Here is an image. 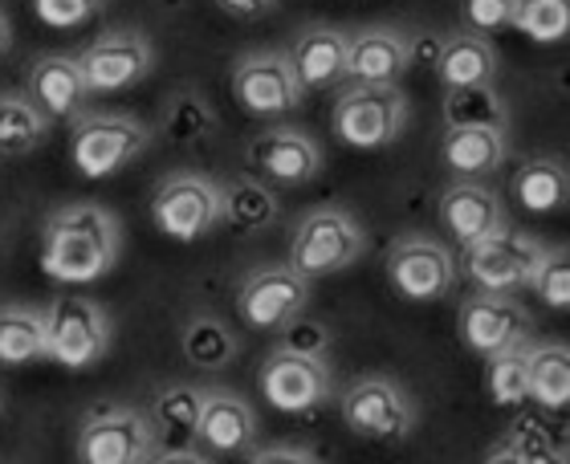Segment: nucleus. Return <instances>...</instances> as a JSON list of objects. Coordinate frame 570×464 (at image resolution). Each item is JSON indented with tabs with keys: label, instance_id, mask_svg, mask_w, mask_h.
Wrapping results in <instances>:
<instances>
[{
	"label": "nucleus",
	"instance_id": "f257e3e1",
	"mask_svg": "<svg viewBox=\"0 0 570 464\" xmlns=\"http://www.w3.org/2000/svg\"><path fill=\"white\" fill-rule=\"evenodd\" d=\"M122 257L119 216L102 204H66L41 228V274L58 286H90Z\"/></svg>",
	"mask_w": 570,
	"mask_h": 464
},
{
	"label": "nucleus",
	"instance_id": "f03ea898",
	"mask_svg": "<svg viewBox=\"0 0 570 464\" xmlns=\"http://www.w3.org/2000/svg\"><path fill=\"white\" fill-rule=\"evenodd\" d=\"M363 253H367V228L338 204H322V208H309L294 225L285 261L302 277L318 282V277H334L363 261Z\"/></svg>",
	"mask_w": 570,
	"mask_h": 464
},
{
	"label": "nucleus",
	"instance_id": "7ed1b4c3",
	"mask_svg": "<svg viewBox=\"0 0 570 464\" xmlns=\"http://www.w3.org/2000/svg\"><path fill=\"white\" fill-rule=\"evenodd\" d=\"M407 115L412 107L400 86L346 82L334 98L331 131L338 135V144L355 147V151H383L404 135Z\"/></svg>",
	"mask_w": 570,
	"mask_h": 464
},
{
	"label": "nucleus",
	"instance_id": "20e7f679",
	"mask_svg": "<svg viewBox=\"0 0 570 464\" xmlns=\"http://www.w3.org/2000/svg\"><path fill=\"white\" fill-rule=\"evenodd\" d=\"M343 424L371 444H400L416 432V399L387 375H363L338 395Z\"/></svg>",
	"mask_w": 570,
	"mask_h": 464
},
{
	"label": "nucleus",
	"instance_id": "39448f33",
	"mask_svg": "<svg viewBox=\"0 0 570 464\" xmlns=\"http://www.w3.org/2000/svg\"><path fill=\"white\" fill-rule=\"evenodd\" d=\"M265 404L282 416H309L334 399V375L326 355H306L294 346L277 343L257 371Z\"/></svg>",
	"mask_w": 570,
	"mask_h": 464
},
{
	"label": "nucleus",
	"instance_id": "423d86ee",
	"mask_svg": "<svg viewBox=\"0 0 570 464\" xmlns=\"http://www.w3.org/2000/svg\"><path fill=\"white\" fill-rule=\"evenodd\" d=\"M159 453V436L147 412L127 404H102L82 419L73 456L78 464H147Z\"/></svg>",
	"mask_w": 570,
	"mask_h": 464
},
{
	"label": "nucleus",
	"instance_id": "0eeeda50",
	"mask_svg": "<svg viewBox=\"0 0 570 464\" xmlns=\"http://www.w3.org/2000/svg\"><path fill=\"white\" fill-rule=\"evenodd\" d=\"M547 245L534 233L522 228H498L485 240H476L469 249H461V269L476 289L485 294H522L534 282V269L542 261Z\"/></svg>",
	"mask_w": 570,
	"mask_h": 464
},
{
	"label": "nucleus",
	"instance_id": "6e6552de",
	"mask_svg": "<svg viewBox=\"0 0 570 464\" xmlns=\"http://www.w3.org/2000/svg\"><path fill=\"white\" fill-rule=\"evenodd\" d=\"M155 144V131H147L131 115H78L70 131V159L78 176L107 179L135 164Z\"/></svg>",
	"mask_w": 570,
	"mask_h": 464
},
{
	"label": "nucleus",
	"instance_id": "1a4fd4ad",
	"mask_svg": "<svg viewBox=\"0 0 570 464\" xmlns=\"http://www.w3.org/2000/svg\"><path fill=\"white\" fill-rule=\"evenodd\" d=\"M49 330V363H61L66 371H86L102 363L110 351V318L86 294H58L46 306Z\"/></svg>",
	"mask_w": 570,
	"mask_h": 464
},
{
	"label": "nucleus",
	"instance_id": "9d476101",
	"mask_svg": "<svg viewBox=\"0 0 570 464\" xmlns=\"http://www.w3.org/2000/svg\"><path fill=\"white\" fill-rule=\"evenodd\" d=\"M387 282L407 302H444L461 282V257L436 237L407 233L387 249Z\"/></svg>",
	"mask_w": 570,
	"mask_h": 464
},
{
	"label": "nucleus",
	"instance_id": "9b49d317",
	"mask_svg": "<svg viewBox=\"0 0 570 464\" xmlns=\"http://www.w3.org/2000/svg\"><path fill=\"white\" fill-rule=\"evenodd\" d=\"M155 228L171 240H204L220 228V184L200 171H176L167 176L151 196Z\"/></svg>",
	"mask_w": 570,
	"mask_h": 464
},
{
	"label": "nucleus",
	"instance_id": "f8f14e48",
	"mask_svg": "<svg viewBox=\"0 0 570 464\" xmlns=\"http://www.w3.org/2000/svg\"><path fill=\"white\" fill-rule=\"evenodd\" d=\"M233 98L253 119H282L306 102V90L297 82L289 53L282 49H253L233 66Z\"/></svg>",
	"mask_w": 570,
	"mask_h": 464
},
{
	"label": "nucleus",
	"instance_id": "ddd939ff",
	"mask_svg": "<svg viewBox=\"0 0 570 464\" xmlns=\"http://www.w3.org/2000/svg\"><path fill=\"white\" fill-rule=\"evenodd\" d=\"M309 306V277H302L289 261L253 269L237 289V314L249 330L282 334Z\"/></svg>",
	"mask_w": 570,
	"mask_h": 464
},
{
	"label": "nucleus",
	"instance_id": "4468645a",
	"mask_svg": "<svg viewBox=\"0 0 570 464\" xmlns=\"http://www.w3.org/2000/svg\"><path fill=\"white\" fill-rule=\"evenodd\" d=\"M456 330H461V343L476 358H493L501 351H510V346L534 343V314L513 294L476 289L456 309Z\"/></svg>",
	"mask_w": 570,
	"mask_h": 464
},
{
	"label": "nucleus",
	"instance_id": "2eb2a0df",
	"mask_svg": "<svg viewBox=\"0 0 570 464\" xmlns=\"http://www.w3.org/2000/svg\"><path fill=\"white\" fill-rule=\"evenodd\" d=\"M245 164L253 176L277 188H306L322 176L326 155L322 144L302 127H265L245 144Z\"/></svg>",
	"mask_w": 570,
	"mask_h": 464
},
{
	"label": "nucleus",
	"instance_id": "dca6fc26",
	"mask_svg": "<svg viewBox=\"0 0 570 464\" xmlns=\"http://www.w3.org/2000/svg\"><path fill=\"white\" fill-rule=\"evenodd\" d=\"M78 66L90 95H122L151 73L155 49L139 29H110L78 53Z\"/></svg>",
	"mask_w": 570,
	"mask_h": 464
},
{
	"label": "nucleus",
	"instance_id": "f3484780",
	"mask_svg": "<svg viewBox=\"0 0 570 464\" xmlns=\"http://www.w3.org/2000/svg\"><path fill=\"white\" fill-rule=\"evenodd\" d=\"M440 225L461 249L485 240L489 233L510 225V208L498 188H489L485 179H452L449 188L440 191Z\"/></svg>",
	"mask_w": 570,
	"mask_h": 464
},
{
	"label": "nucleus",
	"instance_id": "a211bd4d",
	"mask_svg": "<svg viewBox=\"0 0 570 464\" xmlns=\"http://www.w3.org/2000/svg\"><path fill=\"white\" fill-rule=\"evenodd\" d=\"M262 436V419L253 412V404L237 392H216L204 395V412L196 424V444L208 456H249Z\"/></svg>",
	"mask_w": 570,
	"mask_h": 464
},
{
	"label": "nucleus",
	"instance_id": "6ab92c4d",
	"mask_svg": "<svg viewBox=\"0 0 570 464\" xmlns=\"http://www.w3.org/2000/svg\"><path fill=\"white\" fill-rule=\"evenodd\" d=\"M412 70V37L392 24H371L351 33L346 46V82L367 86H400V78Z\"/></svg>",
	"mask_w": 570,
	"mask_h": 464
},
{
	"label": "nucleus",
	"instance_id": "aec40b11",
	"mask_svg": "<svg viewBox=\"0 0 570 464\" xmlns=\"http://www.w3.org/2000/svg\"><path fill=\"white\" fill-rule=\"evenodd\" d=\"M24 95L33 98L49 122L78 119L86 102L95 98L82 78V66H78V58H70V53H41V58L29 66Z\"/></svg>",
	"mask_w": 570,
	"mask_h": 464
},
{
	"label": "nucleus",
	"instance_id": "412c9836",
	"mask_svg": "<svg viewBox=\"0 0 570 464\" xmlns=\"http://www.w3.org/2000/svg\"><path fill=\"white\" fill-rule=\"evenodd\" d=\"M346 46H351V33L334 29V24H309L294 37V46L285 53H289V66L306 95L346 82Z\"/></svg>",
	"mask_w": 570,
	"mask_h": 464
},
{
	"label": "nucleus",
	"instance_id": "4be33fe9",
	"mask_svg": "<svg viewBox=\"0 0 570 464\" xmlns=\"http://www.w3.org/2000/svg\"><path fill=\"white\" fill-rule=\"evenodd\" d=\"M432 70H436L440 86L444 90H464V86H498L501 58L493 41L481 33H461L444 37L436 46V58H432Z\"/></svg>",
	"mask_w": 570,
	"mask_h": 464
},
{
	"label": "nucleus",
	"instance_id": "5701e85b",
	"mask_svg": "<svg viewBox=\"0 0 570 464\" xmlns=\"http://www.w3.org/2000/svg\"><path fill=\"white\" fill-rule=\"evenodd\" d=\"M440 159L456 179H485L510 159L505 127H444Z\"/></svg>",
	"mask_w": 570,
	"mask_h": 464
},
{
	"label": "nucleus",
	"instance_id": "b1692460",
	"mask_svg": "<svg viewBox=\"0 0 570 464\" xmlns=\"http://www.w3.org/2000/svg\"><path fill=\"white\" fill-rule=\"evenodd\" d=\"M510 191L525 213H559L570 200V164L559 155H530L513 171Z\"/></svg>",
	"mask_w": 570,
	"mask_h": 464
},
{
	"label": "nucleus",
	"instance_id": "393cba45",
	"mask_svg": "<svg viewBox=\"0 0 570 464\" xmlns=\"http://www.w3.org/2000/svg\"><path fill=\"white\" fill-rule=\"evenodd\" d=\"M282 216L277 191L257 176H233L220 184V225L237 233H262Z\"/></svg>",
	"mask_w": 570,
	"mask_h": 464
},
{
	"label": "nucleus",
	"instance_id": "a878e982",
	"mask_svg": "<svg viewBox=\"0 0 570 464\" xmlns=\"http://www.w3.org/2000/svg\"><path fill=\"white\" fill-rule=\"evenodd\" d=\"M49 358L46 309L0 306V367H29Z\"/></svg>",
	"mask_w": 570,
	"mask_h": 464
},
{
	"label": "nucleus",
	"instance_id": "bb28decb",
	"mask_svg": "<svg viewBox=\"0 0 570 464\" xmlns=\"http://www.w3.org/2000/svg\"><path fill=\"white\" fill-rule=\"evenodd\" d=\"M204 395H208V387H196V383H167L164 392L155 395L151 424L155 436H159V448H167V444H196Z\"/></svg>",
	"mask_w": 570,
	"mask_h": 464
},
{
	"label": "nucleus",
	"instance_id": "cd10ccee",
	"mask_svg": "<svg viewBox=\"0 0 570 464\" xmlns=\"http://www.w3.org/2000/svg\"><path fill=\"white\" fill-rule=\"evenodd\" d=\"M179 351L191 367L200 371H225L240 351V338L233 334V326H225V318L216 314H191L184 322V334H179Z\"/></svg>",
	"mask_w": 570,
	"mask_h": 464
},
{
	"label": "nucleus",
	"instance_id": "c85d7f7f",
	"mask_svg": "<svg viewBox=\"0 0 570 464\" xmlns=\"http://www.w3.org/2000/svg\"><path fill=\"white\" fill-rule=\"evenodd\" d=\"M159 135H164L171 147H184V151H196L216 135V110L208 107V98L196 95V90H179L164 102V115H159Z\"/></svg>",
	"mask_w": 570,
	"mask_h": 464
},
{
	"label": "nucleus",
	"instance_id": "c756f323",
	"mask_svg": "<svg viewBox=\"0 0 570 464\" xmlns=\"http://www.w3.org/2000/svg\"><path fill=\"white\" fill-rule=\"evenodd\" d=\"M530 399L542 412L570 407V343H530Z\"/></svg>",
	"mask_w": 570,
	"mask_h": 464
},
{
	"label": "nucleus",
	"instance_id": "7c9ffc66",
	"mask_svg": "<svg viewBox=\"0 0 570 464\" xmlns=\"http://www.w3.org/2000/svg\"><path fill=\"white\" fill-rule=\"evenodd\" d=\"M49 139V119L21 90H0V155H29Z\"/></svg>",
	"mask_w": 570,
	"mask_h": 464
},
{
	"label": "nucleus",
	"instance_id": "2f4dec72",
	"mask_svg": "<svg viewBox=\"0 0 570 464\" xmlns=\"http://www.w3.org/2000/svg\"><path fill=\"white\" fill-rule=\"evenodd\" d=\"M485 392L498 407L530 404V343L485 358Z\"/></svg>",
	"mask_w": 570,
	"mask_h": 464
},
{
	"label": "nucleus",
	"instance_id": "473e14b6",
	"mask_svg": "<svg viewBox=\"0 0 570 464\" xmlns=\"http://www.w3.org/2000/svg\"><path fill=\"white\" fill-rule=\"evenodd\" d=\"M444 127H510V110L493 86L444 90Z\"/></svg>",
	"mask_w": 570,
	"mask_h": 464
},
{
	"label": "nucleus",
	"instance_id": "72a5a7b5",
	"mask_svg": "<svg viewBox=\"0 0 570 464\" xmlns=\"http://www.w3.org/2000/svg\"><path fill=\"white\" fill-rule=\"evenodd\" d=\"M513 29L538 46H559L570 37V0H518Z\"/></svg>",
	"mask_w": 570,
	"mask_h": 464
},
{
	"label": "nucleus",
	"instance_id": "f704fd0d",
	"mask_svg": "<svg viewBox=\"0 0 570 464\" xmlns=\"http://www.w3.org/2000/svg\"><path fill=\"white\" fill-rule=\"evenodd\" d=\"M530 294L547 309L570 314V245H547L534 282H530Z\"/></svg>",
	"mask_w": 570,
	"mask_h": 464
},
{
	"label": "nucleus",
	"instance_id": "c9c22d12",
	"mask_svg": "<svg viewBox=\"0 0 570 464\" xmlns=\"http://www.w3.org/2000/svg\"><path fill=\"white\" fill-rule=\"evenodd\" d=\"M505 444H510L522 464H570L567 448H562L554 436H550L538 419H513V428L505 432Z\"/></svg>",
	"mask_w": 570,
	"mask_h": 464
},
{
	"label": "nucleus",
	"instance_id": "e433bc0d",
	"mask_svg": "<svg viewBox=\"0 0 570 464\" xmlns=\"http://www.w3.org/2000/svg\"><path fill=\"white\" fill-rule=\"evenodd\" d=\"M513 9H518V0H456L461 24L469 33H481V37L513 29Z\"/></svg>",
	"mask_w": 570,
	"mask_h": 464
},
{
	"label": "nucleus",
	"instance_id": "4c0bfd02",
	"mask_svg": "<svg viewBox=\"0 0 570 464\" xmlns=\"http://www.w3.org/2000/svg\"><path fill=\"white\" fill-rule=\"evenodd\" d=\"M107 9V0H33L37 21L46 29H82Z\"/></svg>",
	"mask_w": 570,
	"mask_h": 464
},
{
	"label": "nucleus",
	"instance_id": "58836bf2",
	"mask_svg": "<svg viewBox=\"0 0 570 464\" xmlns=\"http://www.w3.org/2000/svg\"><path fill=\"white\" fill-rule=\"evenodd\" d=\"M282 334H285V338H282L285 346H294V351H306V355H326V343H331L318 322H289Z\"/></svg>",
	"mask_w": 570,
	"mask_h": 464
},
{
	"label": "nucleus",
	"instance_id": "ea45409f",
	"mask_svg": "<svg viewBox=\"0 0 570 464\" xmlns=\"http://www.w3.org/2000/svg\"><path fill=\"white\" fill-rule=\"evenodd\" d=\"M245 464H326L318 453L297 448V444H274V448H253Z\"/></svg>",
	"mask_w": 570,
	"mask_h": 464
},
{
	"label": "nucleus",
	"instance_id": "a19ab883",
	"mask_svg": "<svg viewBox=\"0 0 570 464\" xmlns=\"http://www.w3.org/2000/svg\"><path fill=\"white\" fill-rule=\"evenodd\" d=\"M147 464H213V456L204 453L200 444H167Z\"/></svg>",
	"mask_w": 570,
	"mask_h": 464
},
{
	"label": "nucleus",
	"instance_id": "79ce46f5",
	"mask_svg": "<svg viewBox=\"0 0 570 464\" xmlns=\"http://www.w3.org/2000/svg\"><path fill=\"white\" fill-rule=\"evenodd\" d=\"M274 4L277 0H216V9L228 12V17H237V21H257V17H265Z\"/></svg>",
	"mask_w": 570,
	"mask_h": 464
},
{
	"label": "nucleus",
	"instance_id": "37998d69",
	"mask_svg": "<svg viewBox=\"0 0 570 464\" xmlns=\"http://www.w3.org/2000/svg\"><path fill=\"white\" fill-rule=\"evenodd\" d=\"M481 464H522V461H518V453H513L510 444L501 441V444H493V448H489V456Z\"/></svg>",
	"mask_w": 570,
	"mask_h": 464
},
{
	"label": "nucleus",
	"instance_id": "c03bdc74",
	"mask_svg": "<svg viewBox=\"0 0 570 464\" xmlns=\"http://www.w3.org/2000/svg\"><path fill=\"white\" fill-rule=\"evenodd\" d=\"M9 46H12V29H9V17L0 12V53H9Z\"/></svg>",
	"mask_w": 570,
	"mask_h": 464
},
{
	"label": "nucleus",
	"instance_id": "a18cd8bd",
	"mask_svg": "<svg viewBox=\"0 0 570 464\" xmlns=\"http://www.w3.org/2000/svg\"><path fill=\"white\" fill-rule=\"evenodd\" d=\"M562 448H567V456H570V428H567V441H562Z\"/></svg>",
	"mask_w": 570,
	"mask_h": 464
}]
</instances>
